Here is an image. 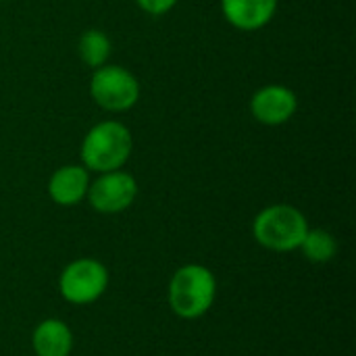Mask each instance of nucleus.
<instances>
[{"label":"nucleus","mask_w":356,"mask_h":356,"mask_svg":"<svg viewBox=\"0 0 356 356\" xmlns=\"http://www.w3.org/2000/svg\"><path fill=\"white\" fill-rule=\"evenodd\" d=\"M90 171L83 165H65L48 179V196L60 207H75L88 196Z\"/></svg>","instance_id":"6e6552de"},{"label":"nucleus","mask_w":356,"mask_h":356,"mask_svg":"<svg viewBox=\"0 0 356 356\" xmlns=\"http://www.w3.org/2000/svg\"><path fill=\"white\" fill-rule=\"evenodd\" d=\"M90 94L100 108L108 113H123L140 100V81L131 71L119 65H102L94 69Z\"/></svg>","instance_id":"20e7f679"},{"label":"nucleus","mask_w":356,"mask_h":356,"mask_svg":"<svg viewBox=\"0 0 356 356\" xmlns=\"http://www.w3.org/2000/svg\"><path fill=\"white\" fill-rule=\"evenodd\" d=\"M108 288V269L96 259H77L69 263L60 277L58 290L69 305H92Z\"/></svg>","instance_id":"39448f33"},{"label":"nucleus","mask_w":356,"mask_h":356,"mask_svg":"<svg viewBox=\"0 0 356 356\" xmlns=\"http://www.w3.org/2000/svg\"><path fill=\"white\" fill-rule=\"evenodd\" d=\"M298 108L296 94L280 83H269L259 88L250 98V113L263 125L288 123Z\"/></svg>","instance_id":"0eeeda50"},{"label":"nucleus","mask_w":356,"mask_h":356,"mask_svg":"<svg viewBox=\"0 0 356 356\" xmlns=\"http://www.w3.org/2000/svg\"><path fill=\"white\" fill-rule=\"evenodd\" d=\"M136 4H138L144 13H148V15H152V17H161V15L169 13V10L177 4V0H136Z\"/></svg>","instance_id":"ddd939ff"},{"label":"nucleus","mask_w":356,"mask_h":356,"mask_svg":"<svg viewBox=\"0 0 356 356\" xmlns=\"http://www.w3.org/2000/svg\"><path fill=\"white\" fill-rule=\"evenodd\" d=\"M223 17L242 31L265 27L277 10V0H221Z\"/></svg>","instance_id":"1a4fd4ad"},{"label":"nucleus","mask_w":356,"mask_h":356,"mask_svg":"<svg viewBox=\"0 0 356 356\" xmlns=\"http://www.w3.org/2000/svg\"><path fill=\"white\" fill-rule=\"evenodd\" d=\"M31 346L35 356H71L73 332L60 319H44L31 334Z\"/></svg>","instance_id":"9d476101"},{"label":"nucleus","mask_w":356,"mask_h":356,"mask_svg":"<svg viewBox=\"0 0 356 356\" xmlns=\"http://www.w3.org/2000/svg\"><path fill=\"white\" fill-rule=\"evenodd\" d=\"M298 250L305 254L307 261L317 263V265H325L338 254V240L325 229H311L309 227Z\"/></svg>","instance_id":"f8f14e48"},{"label":"nucleus","mask_w":356,"mask_h":356,"mask_svg":"<svg viewBox=\"0 0 356 356\" xmlns=\"http://www.w3.org/2000/svg\"><path fill=\"white\" fill-rule=\"evenodd\" d=\"M77 54L81 63L90 69H98L106 65V58L111 56V40L100 29H86L79 35L77 42Z\"/></svg>","instance_id":"9b49d317"},{"label":"nucleus","mask_w":356,"mask_h":356,"mask_svg":"<svg viewBox=\"0 0 356 356\" xmlns=\"http://www.w3.org/2000/svg\"><path fill=\"white\" fill-rule=\"evenodd\" d=\"M134 148L129 129L119 121L96 123L81 142V163L88 171L106 173L121 169Z\"/></svg>","instance_id":"f03ea898"},{"label":"nucleus","mask_w":356,"mask_h":356,"mask_svg":"<svg viewBox=\"0 0 356 356\" xmlns=\"http://www.w3.org/2000/svg\"><path fill=\"white\" fill-rule=\"evenodd\" d=\"M309 232V221L292 204H271L263 209L252 223L254 240L273 252L298 250L302 238Z\"/></svg>","instance_id":"7ed1b4c3"},{"label":"nucleus","mask_w":356,"mask_h":356,"mask_svg":"<svg viewBox=\"0 0 356 356\" xmlns=\"http://www.w3.org/2000/svg\"><path fill=\"white\" fill-rule=\"evenodd\" d=\"M217 296V280L204 265L190 263L179 267L167 290L169 309L179 319H198L207 315Z\"/></svg>","instance_id":"f257e3e1"},{"label":"nucleus","mask_w":356,"mask_h":356,"mask_svg":"<svg viewBox=\"0 0 356 356\" xmlns=\"http://www.w3.org/2000/svg\"><path fill=\"white\" fill-rule=\"evenodd\" d=\"M138 196V181L131 173L117 169L100 173L98 179L90 181L88 200L96 213L102 215H117L127 211Z\"/></svg>","instance_id":"423d86ee"}]
</instances>
